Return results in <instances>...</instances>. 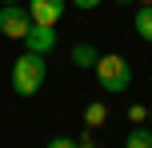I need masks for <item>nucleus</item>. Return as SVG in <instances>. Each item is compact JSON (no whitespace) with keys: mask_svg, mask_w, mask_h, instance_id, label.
<instances>
[{"mask_svg":"<svg viewBox=\"0 0 152 148\" xmlns=\"http://www.w3.org/2000/svg\"><path fill=\"white\" fill-rule=\"evenodd\" d=\"M144 116H148L144 104H132V108H128V120H132V124H144Z\"/></svg>","mask_w":152,"mask_h":148,"instance_id":"nucleus-10","label":"nucleus"},{"mask_svg":"<svg viewBox=\"0 0 152 148\" xmlns=\"http://www.w3.org/2000/svg\"><path fill=\"white\" fill-rule=\"evenodd\" d=\"M4 4H24V0H4Z\"/></svg>","mask_w":152,"mask_h":148,"instance_id":"nucleus-14","label":"nucleus"},{"mask_svg":"<svg viewBox=\"0 0 152 148\" xmlns=\"http://www.w3.org/2000/svg\"><path fill=\"white\" fill-rule=\"evenodd\" d=\"M32 28V16L24 4H4L0 8V32H4L8 40H24V32Z\"/></svg>","mask_w":152,"mask_h":148,"instance_id":"nucleus-3","label":"nucleus"},{"mask_svg":"<svg viewBox=\"0 0 152 148\" xmlns=\"http://www.w3.org/2000/svg\"><path fill=\"white\" fill-rule=\"evenodd\" d=\"M24 8H28L32 24H48V28H56L64 16V8H68V0H24Z\"/></svg>","mask_w":152,"mask_h":148,"instance_id":"nucleus-4","label":"nucleus"},{"mask_svg":"<svg viewBox=\"0 0 152 148\" xmlns=\"http://www.w3.org/2000/svg\"><path fill=\"white\" fill-rule=\"evenodd\" d=\"M92 72H96V84L104 88L108 96H124V92L132 88V64L124 60L120 52H108V56H100Z\"/></svg>","mask_w":152,"mask_h":148,"instance_id":"nucleus-2","label":"nucleus"},{"mask_svg":"<svg viewBox=\"0 0 152 148\" xmlns=\"http://www.w3.org/2000/svg\"><path fill=\"white\" fill-rule=\"evenodd\" d=\"M144 4H152V0H144Z\"/></svg>","mask_w":152,"mask_h":148,"instance_id":"nucleus-15","label":"nucleus"},{"mask_svg":"<svg viewBox=\"0 0 152 148\" xmlns=\"http://www.w3.org/2000/svg\"><path fill=\"white\" fill-rule=\"evenodd\" d=\"M72 4H76V8H84V12H92V8H100L104 0H72Z\"/></svg>","mask_w":152,"mask_h":148,"instance_id":"nucleus-12","label":"nucleus"},{"mask_svg":"<svg viewBox=\"0 0 152 148\" xmlns=\"http://www.w3.org/2000/svg\"><path fill=\"white\" fill-rule=\"evenodd\" d=\"M76 144H80V148H96V144H92V136H88V132H84V140H76Z\"/></svg>","mask_w":152,"mask_h":148,"instance_id":"nucleus-13","label":"nucleus"},{"mask_svg":"<svg viewBox=\"0 0 152 148\" xmlns=\"http://www.w3.org/2000/svg\"><path fill=\"white\" fill-rule=\"evenodd\" d=\"M52 48H56V28H48V24H32V28L24 32V52L48 56Z\"/></svg>","mask_w":152,"mask_h":148,"instance_id":"nucleus-5","label":"nucleus"},{"mask_svg":"<svg viewBox=\"0 0 152 148\" xmlns=\"http://www.w3.org/2000/svg\"><path fill=\"white\" fill-rule=\"evenodd\" d=\"M96 60H100V52L92 44H84V40L72 44V64H76V68H96Z\"/></svg>","mask_w":152,"mask_h":148,"instance_id":"nucleus-6","label":"nucleus"},{"mask_svg":"<svg viewBox=\"0 0 152 148\" xmlns=\"http://www.w3.org/2000/svg\"><path fill=\"white\" fill-rule=\"evenodd\" d=\"M48 148H80L72 140V136H52V140H48Z\"/></svg>","mask_w":152,"mask_h":148,"instance_id":"nucleus-11","label":"nucleus"},{"mask_svg":"<svg viewBox=\"0 0 152 148\" xmlns=\"http://www.w3.org/2000/svg\"><path fill=\"white\" fill-rule=\"evenodd\" d=\"M124 148H152V128H132L124 136Z\"/></svg>","mask_w":152,"mask_h":148,"instance_id":"nucleus-9","label":"nucleus"},{"mask_svg":"<svg viewBox=\"0 0 152 148\" xmlns=\"http://www.w3.org/2000/svg\"><path fill=\"white\" fill-rule=\"evenodd\" d=\"M104 120H108V108H104L100 100H92L88 108H84V124H88V128H100Z\"/></svg>","mask_w":152,"mask_h":148,"instance_id":"nucleus-8","label":"nucleus"},{"mask_svg":"<svg viewBox=\"0 0 152 148\" xmlns=\"http://www.w3.org/2000/svg\"><path fill=\"white\" fill-rule=\"evenodd\" d=\"M136 36L152 44V4H144V8L136 12Z\"/></svg>","mask_w":152,"mask_h":148,"instance_id":"nucleus-7","label":"nucleus"},{"mask_svg":"<svg viewBox=\"0 0 152 148\" xmlns=\"http://www.w3.org/2000/svg\"><path fill=\"white\" fill-rule=\"evenodd\" d=\"M44 76H48V64L40 52H20L12 60V92L16 96H36L44 88Z\"/></svg>","mask_w":152,"mask_h":148,"instance_id":"nucleus-1","label":"nucleus"}]
</instances>
